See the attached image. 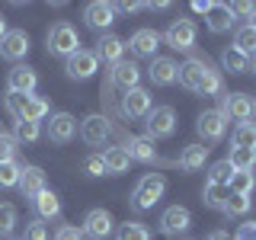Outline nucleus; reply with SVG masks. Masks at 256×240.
I'll return each instance as SVG.
<instances>
[{
	"label": "nucleus",
	"instance_id": "f257e3e1",
	"mask_svg": "<svg viewBox=\"0 0 256 240\" xmlns=\"http://www.w3.org/2000/svg\"><path fill=\"white\" fill-rule=\"evenodd\" d=\"M166 192V180L160 173H148L138 180V186L132 189V208L134 212H148V208H154L160 198H164Z\"/></svg>",
	"mask_w": 256,
	"mask_h": 240
},
{
	"label": "nucleus",
	"instance_id": "f03ea898",
	"mask_svg": "<svg viewBox=\"0 0 256 240\" xmlns=\"http://www.w3.org/2000/svg\"><path fill=\"white\" fill-rule=\"evenodd\" d=\"M6 106L16 116V122H38V118L48 116V102L38 100L36 93H10Z\"/></svg>",
	"mask_w": 256,
	"mask_h": 240
},
{
	"label": "nucleus",
	"instance_id": "7ed1b4c3",
	"mask_svg": "<svg viewBox=\"0 0 256 240\" xmlns=\"http://www.w3.org/2000/svg\"><path fill=\"white\" fill-rule=\"evenodd\" d=\"M48 52L58 54V58H64V61H68L74 52H80L77 29L70 26V22H54V26L48 29Z\"/></svg>",
	"mask_w": 256,
	"mask_h": 240
},
{
	"label": "nucleus",
	"instance_id": "20e7f679",
	"mask_svg": "<svg viewBox=\"0 0 256 240\" xmlns=\"http://www.w3.org/2000/svg\"><path fill=\"white\" fill-rule=\"evenodd\" d=\"M196 38H198V29L192 20H173L164 32V42L176 48V52H192L196 48Z\"/></svg>",
	"mask_w": 256,
	"mask_h": 240
},
{
	"label": "nucleus",
	"instance_id": "39448f33",
	"mask_svg": "<svg viewBox=\"0 0 256 240\" xmlns=\"http://www.w3.org/2000/svg\"><path fill=\"white\" fill-rule=\"evenodd\" d=\"M148 138L154 141V138H170V134L176 132V112H173V106H154L148 112Z\"/></svg>",
	"mask_w": 256,
	"mask_h": 240
},
{
	"label": "nucleus",
	"instance_id": "423d86ee",
	"mask_svg": "<svg viewBox=\"0 0 256 240\" xmlns=\"http://www.w3.org/2000/svg\"><path fill=\"white\" fill-rule=\"evenodd\" d=\"M221 116L228 118H234V122H250L253 118V96H246V93H224L221 96Z\"/></svg>",
	"mask_w": 256,
	"mask_h": 240
},
{
	"label": "nucleus",
	"instance_id": "0eeeda50",
	"mask_svg": "<svg viewBox=\"0 0 256 240\" xmlns=\"http://www.w3.org/2000/svg\"><path fill=\"white\" fill-rule=\"evenodd\" d=\"M64 70H68L70 80H90L96 70H100V61H96L93 52H86V48H80L74 52L68 61H64Z\"/></svg>",
	"mask_w": 256,
	"mask_h": 240
},
{
	"label": "nucleus",
	"instance_id": "6e6552de",
	"mask_svg": "<svg viewBox=\"0 0 256 240\" xmlns=\"http://www.w3.org/2000/svg\"><path fill=\"white\" fill-rule=\"evenodd\" d=\"M196 128H198V134H202L205 144H214V141L224 138V132H228V118L221 116V109H205L202 116H198Z\"/></svg>",
	"mask_w": 256,
	"mask_h": 240
},
{
	"label": "nucleus",
	"instance_id": "1a4fd4ad",
	"mask_svg": "<svg viewBox=\"0 0 256 240\" xmlns=\"http://www.w3.org/2000/svg\"><path fill=\"white\" fill-rule=\"evenodd\" d=\"M84 20H86L90 29L102 32V29H109L112 22H116V6H112L109 0H93V4L84 6Z\"/></svg>",
	"mask_w": 256,
	"mask_h": 240
},
{
	"label": "nucleus",
	"instance_id": "9d476101",
	"mask_svg": "<svg viewBox=\"0 0 256 240\" xmlns=\"http://www.w3.org/2000/svg\"><path fill=\"white\" fill-rule=\"evenodd\" d=\"M29 54V36L26 29H10L4 38H0V58L6 61H20Z\"/></svg>",
	"mask_w": 256,
	"mask_h": 240
},
{
	"label": "nucleus",
	"instance_id": "9b49d317",
	"mask_svg": "<svg viewBox=\"0 0 256 240\" xmlns=\"http://www.w3.org/2000/svg\"><path fill=\"white\" fill-rule=\"evenodd\" d=\"M160 42H164V36H160L157 29H138L132 38H128V48H132L138 58H154Z\"/></svg>",
	"mask_w": 256,
	"mask_h": 240
},
{
	"label": "nucleus",
	"instance_id": "f8f14e48",
	"mask_svg": "<svg viewBox=\"0 0 256 240\" xmlns=\"http://www.w3.org/2000/svg\"><path fill=\"white\" fill-rule=\"evenodd\" d=\"M80 138L90 144V148H100L109 138V118L106 116H86L80 122Z\"/></svg>",
	"mask_w": 256,
	"mask_h": 240
},
{
	"label": "nucleus",
	"instance_id": "ddd939ff",
	"mask_svg": "<svg viewBox=\"0 0 256 240\" xmlns=\"http://www.w3.org/2000/svg\"><path fill=\"white\" fill-rule=\"evenodd\" d=\"M36 86H38V74L26 64H16L6 74V90L10 93H36Z\"/></svg>",
	"mask_w": 256,
	"mask_h": 240
},
{
	"label": "nucleus",
	"instance_id": "4468645a",
	"mask_svg": "<svg viewBox=\"0 0 256 240\" xmlns=\"http://www.w3.org/2000/svg\"><path fill=\"white\" fill-rule=\"evenodd\" d=\"M112 214L106 212V208H93V212H86V218H84V234H90L93 240H102V237H109L112 234Z\"/></svg>",
	"mask_w": 256,
	"mask_h": 240
},
{
	"label": "nucleus",
	"instance_id": "2eb2a0df",
	"mask_svg": "<svg viewBox=\"0 0 256 240\" xmlns=\"http://www.w3.org/2000/svg\"><path fill=\"white\" fill-rule=\"evenodd\" d=\"M112 84L118 86L122 93H128V90H134V86L141 84V68L134 61H118V64H112Z\"/></svg>",
	"mask_w": 256,
	"mask_h": 240
},
{
	"label": "nucleus",
	"instance_id": "dca6fc26",
	"mask_svg": "<svg viewBox=\"0 0 256 240\" xmlns=\"http://www.w3.org/2000/svg\"><path fill=\"white\" fill-rule=\"evenodd\" d=\"M74 134H77V118L70 112H54L52 122H48V138L58 144H68Z\"/></svg>",
	"mask_w": 256,
	"mask_h": 240
},
{
	"label": "nucleus",
	"instance_id": "f3484780",
	"mask_svg": "<svg viewBox=\"0 0 256 240\" xmlns=\"http://www.w3.org/2000/svg\"><path fill=\"white\" fill-rule=\"evenodd\" d=\"M160 228H164V234H182V230L192 228V214L189 208L182 205H170L164 214H160Z\"/></svg>",
	"mask_w": 256,
	"mask_h": 240
},
{
	"label": "nucleus",
	"instance_id": "a211bd4d",
	"mask_svg": "<svg viewBox=\"0 0 256 240\" xmlns=\"http://www.w3.org/2000/svg\"><path fill=\"white\" fill-rule=\"evenodd\" d=\"M122 112L128 118H144L150 112V93L144 90V86H134V90H128L122 96Z\"/></svg>",
	"mask_w": 256,
	"mask_h": 240
},
{
	"label": "nucleus",
	"instance_id": "6ab92c4d",
	"mask_svg": "<svg viewBox=\"0 0 256 240\" xmlns=\"http://www.w3.org/2000/svg\"><path fill=\"white\" fill-rule=\"evenodd\" d=\"M205 64H208V58H186V61L180 64V70H176V80H180L186 90L196 93L198 90V80H202V74H205Z\"/></svg>",
	"mask_w": 256,
	"mask_h": 240
},
{
	"label": "nucleus",
	"instance_id": "aec40b11",
	"mask_svg": "<svg viewBox=\"0 0 256 240\" xmlns=\"http://www.w3.org/2000/svg\"><path fill=\"white\" fill-rule=\"evenodd\" d=\"M176 70H180V64L173 58H154L148 68V77L157 86H170V84H176Z\"/></svg>",
	"mask_w": 256,
	"mask_h": 240
},
{
	"label": "nucleus",
	"instance_id": "412c9836",
	"mask_svg": "<svg viewBox=\"0 0 256 240\" xmlns=\"http://www.w3.org/2000/svg\"><path fill=\"white\" fill-rule=\"evenodd\" d=\"M96 61H106V64H118L125 58V42L118 36H102L100 42H96Z\"/></svg>",
	"mask_w": 256,
	"mask_h": 240
},
{
	"label": "nucleus",
	"instance_id": "4be33fe9",
	"mask_svg": "<svg viewBox=\"0 0 256 240\" xmlns=\"http://www.w3.org/2000/svg\"><path fill=\"white\" fill-rule=\"evenodd\" d=\"M205 22H208L212 32L221 36V32H228L237 22V16H234V10H230V4H212V10L205 13Z\"/></svg>",
	"mask_w": 256,
	"mask_h": 240
},
{
	"label": "nucleus",
	"instance_id": "5701e85b",
	"mask_svg": "<svg viewBox=\"0 0 256 240\" xmlns=\"http://www.w3.org/2000/svg\"><path fill=\"white\" fill-rule=\"evenodd\" d=\"M20 189H22V196L26 198H36L38 192L45 189V173H42V166H22L20 170Z\"/></svg>",
	"mask_w": 256,
	"mask_h": 240
},
{
	"label": "nucleus",
	"instance_id": "b1692460",
	"mask_svg": "<svg viewBox=\"0 0 256 240\" xmlns=\"http://www.w3.org/2000/svg\"><path fill=\"white\" fill-rule=\"evenodd\" d=\"M125 154L132 160H141V164H154V160H157V148H154V141L144 134V138H128Z\"/></svg>",
	"mask_w": 256,
	"mask_h": 240
},
{
	"label": "nucleus",
	"instance_id": "393cba45",
	"mask_svg": "<svg viewBox=\"0 0 256 240\" xmlns=\"http://www.w3.org/2000/svg\"><path fill=\"white\" fill-rule=\"evenodd\" d=\"M32 205H36V212H38V218H42V221H52V218H58V214H61V198L54 196L52 189H42L36 198H32Z\"/></svg>",
	"mask_w": 256,
	"mask_h": 240
},
{
	"label": "nucleus",
	"instance_id": "a878e982",
	"mask_svg": "<svg viewBox=\"0 0 256 240\" xmlns=\"http://www.w3.org/2000/svg\"><path fill=\"white\" fill-rule=\"evenodd\" d=\"M132 157L125 154V148H106L102 150V166H106V176H118L128 170Z\"/></svg>",
	"mask_w": 256,
	"mask_h": 240
},
{
	"label": "nucleus",
	"instance_id": "bb28decb",
	"mask_svg": "<svg viewBox=\"0 0 256 240\" xmlns=\"http://www.w3.org/2000/svg\"><path fill=\"white\" fill-rule=\"evenodd\" d=\"M208 150H212V148H205V144H189V148L180 154V166H182V170H189V173L202 170L205 160H208Z\"/></svg>",
	"mask_w": 256,
	"mask_h": 240
},
{
	"label": "nucleus",
	"instance_id": "cd10ccee",
	"mask_svg": "<svg viewBox=\"0 0 256 240\" xmlns=\"http://www.w3.org/2000/svg\"><path fill=\"white\" fill-rule=\"evenodd\" d=\"M221 68L230 70V74H246V70H250V58L240 54L237 48L230 45V48H224V52H221Z\"/></svg>",
	"mask_w": 256,
	"mask_h": 240
},
{
	"label": "nucleus",
	"instance_id": "c85d7f7f",
	"mask_svg": "<svg viewBox=\"0 0 256 240\" xmlns=\"http://www.w3.org/2000/svg\"><path fill=\"white\" fill-rule=\"evenodd\" d=\"M230 144L234 148H246V150H256V122H240L230 134Z\"/></svg>",
	"mask_w": 256,
	"mask_h": 240
},
{
	"label": "nucleus",
	"instance_id": "c756f323",
	"mask_svg": "<svg viewBox=\"0 0 256 240\" xmlns=\"http://www.w3.org/2000/svg\"><path fill=\"white\" fill-rule=\"evenodd\" d=\"M221 74L212 68V64H205V74H202V80H198V90L196 93H202V96H218L221 93Z\"/></svg>",
	"mask_w": 256,
	"mask_h": 240
},
{
	"label": "nucleus",
	"instance_id": "7c9ffc66",
	"mask_svg": "<svg viewBox=\"0 0 256 240\" xmlns=\"http://www.w3.org/2000/svg\"><path fill=\"white\" fill-rule=\"evenodd\" d=\"M116 240H150V230L141 221H125V224H118Z\"/></svg>",
	"mask_w": 256,
	"mask_h": 240
},
{
	"label": "nucleus",
	"instance_id": "2f4dec72",
	"mask_svg": "<svg viewBox=\"0 0 256 240\" xmlns=\"http://www.w3.org/2000/svg\"><path fill=\"white\" fill-rule=\"evenodd\" d=\"M228 189L237 192V196H250V192L256 189V176H253V170H234Z\"/></svg>",
	"mask_w": 256,
	"mask_h": 240
},
{
	"label": "nucleus",
	"instance_id": "473e14b6",
	"mask_svg": "<svg viewBox=\"0 0 256 240\" xmlns=\"http://www.w3.org/2000/svg\"><path fill=\"white\" fill-rule=\"evenodd\" d=\"M234 48H237L240 54H246V58H253V54H256V29L240 26L237 36H234Z\"/></svg>",
	"mask_w": 256,
	"mask_h": 240
},
{
	"label": "nucleus",
	"instance_id": "72a5a7b5",
	"mask_svg": "<svg viewBox=\"0 0 256 240\" xmlns=\"http://www.w3.org/2000/svg\"><path fill=\"white\" fill-rule=\"evenodd\" d=\"M228 196H230V189L228 186H214V182H205V189H202V202L208 208H224Z\"/></svg>",
	"mask_w": 256,
	"mask_h": 240
},
{
	"label": "nucleus",
	"instance_id": "f704fd0d",
	"mask_svg": "<svg viewBox=\"0 0 256 240\" xmlns=\"http://www.w3.org/2000/svg\"><path fill=\"white\" fill-rule=\"evenodd\" d=\"M230 176H234L230 160H218L208 166V182H214V186H230Z\"/></svg>",
	"mask_w": 256,
	"mask_h": 240
},
{
	"label": "nucleus",
	"instance_id": "c9c22d12",
	"mask_svg": "<svg viewBox=\"0 0 256 240\" xmlns=\"http://www.w3.org/2000/svg\"><path fill=\"white\" fill-rule=\"evenodd\" d=\"M221 212L228 214V218H244V214L250 212V196H237V192H230Z\"/></svg>",
	"mask_w": 256,
	"mask_h": 240
},
{
	"label": "nucleus",
	"instance_id": "e433bc0d",
	"mask_svg": "<svg viewBox=\"0 0 256 240\" xmlns=\"http://www.w3.org/2000/svg\"><path fill=\"white\" fill-rule=\"evenodd\" d=\"M230 166L234 170H256V150H246V148H230Z\"/></svg>",
	"mask_w": 256,
	"mask_h": 240
},
{
	"label": "nucleus",
	"instance_id": "4c0bfd02",
	"mask_svg": "<svg viewBox=\"0 0 256 240\" xmlns=\"http://www.w3.org/2000/svg\"><path fill=\"white\" fill-rule=\"evenodd\" d=\"M20 170H22V166L16 164V160H6V164H0V189L20 186Z\"/></svg>",
	"mask_w": 256,
	"mask_h": 240
},
{
	"label": "nucleus",
	"instance_id": "58836bf2",
	"mask_svg": "<svg viewBox=\"0 0 256 240\" xmlns=\"http://www.w3.org/2000/svg\"><path fill=\"white\" fill-rule=\"evenodd\" d=\"M16 208L13 205H0V237H10L13 230H16Z\"/></svg>",
	"mask_w": 256,
	"mask_h": 240
},
{
	"label": "nucleus",
	"instance_id": "ea45409f",
	"mask_svg": "<svg viewBox=\"0 0 256 240\" xmlns=\"http://www.w3.org/2000/svg\"><path fill=\"white\" fill-rule=\"evenodd\" d=\"M38 134H42L38 122H16V141H38Z\"/></svg>",
	"mask_w": 256,
	"mask_h": 240
},
{
	"label": "nucleus",
	"instance_id": "a19ab883",
	"mask_svg": "<svg viewBox=\"0 0 256 240\" xmlns=\"http://www.w3.org/2000/svg\"><path fill=\"white\" fill-rule=\"evenodd\" d=\"M13 157H16V138L10 132H0V164H6Z\"/></svg>",
	"mask_w": 256,
	"mask_h": 240
},
{
	"label": "nucleus",
	"instance_id": "79ce46f5",
	"mask_svg": "<svg viewBox=\"0 0 256 240\" xmlns=\"http://www.w3.org/2000/svg\"><path fill=\"white\" fill-rule=\"evenodd\" d=\"M22 240H48V228L42 224V218L26 224V237H22Z\"/></svg>",
	"mask_w": 256,
	"mask_h": 240
},
{
	"label": "nucleus",
	"instance_id": "37998d69",
	"mask_svg": "<svg viewBox=\"0 0 256 240\" xmlns=\"http://www.w3.org/2000/svg\"><path fill=\"white\" fill-rule=\"evenodd\" d=\"M84 170L90 176H106V166H102V154H90L84 160Z\"/></svg>",
	"mask_w": 256,
	"mask_h": 240
},
{
	"label": "nucleus",
	"instance_id": "c03bdc74",
	"mask_svg": "<svg viewBox=\"0 0 256 240\" xmlns=\"http://www.w3.org/2000/svg\"><path fill=\"white\" fill-rule=\"evenodd\" d=\"M54 240H84V228H74V224H64V228H58V234H54Z\"/></svg>",
	"mask_w": 256,
	"mask_h": 240
},
{
	"label": "nucleus",
	"instance_id": "a18cd8bd",
	"mask_svg": "<svg viewBox=\"0 0 256 240\" xmlns=\"http://www.w3.org/2000/svg\"><path fill=\"white\" fill-rule=\"evenodd\" d=\"M234 240H256V221H244V224H240Z\"/></svg>",
	"mask_w": 256,
	"mask_h": 240
},
{
	"label": "nucleus",
	"instance_id": "49530a36",
	"mask_svg": "<svg viewBox=\"0 0 256 240\" xmlns=\"http://www.w3.org/2000/svg\"><path fill=\"white\" fill-rule=\"evenodd\" d=\"M116 6V13H138L144 4H134V0H125V4H112Z\"/></svg>",
	"mask_w": 256,
	"mask_h": 240
},
{
	"label": "nucleus",
	"instance_id": "de8ad7c7",
	"mask_svg": "<svg viewBox=\"0 0 256 240\" xmlns=\"http://www.w3.org/2000/svg\"><path fill=\"white\" fill-rule=\"evenodd\" d=\"M230 10H234V16H253L256 4H230Z\"/></svg>",
	"mask_w": 256,
	"mask_h": 240
},
{
	"label": "nucleus",
	"instance_id": "09e8293b",
	"mask_svg": "<svg viewBox=\"0 0 256 240\" xmlns=\"http://www.w3.org/2000/svg\"><path fill=\"white\" fill-rule=\"evenodd\" d=\"M192 10H196V13H208V10H212V4H208V0H196Z\"/></svg>",
	"mask_w": 256,
	"mask_h": 240
},
{
	"label": "nucleus",
	"instance_id": "8fccbe9b",
	"mask_svg": "<svg viewBox=\"0 0 256 240\" xmlns=\"http://www.w3.org/2000/svg\"><path fill=\"white\" fill-rule=\"evenodd\" d=\"M208 240H234V237L224 234V230H212V234H208Z\"/></svg>",
	"mask_w": 256,
	"mask_h": 240
},
{
	"label": "nucleus",
	"instance_id": "3c124183",
	"mask_svg": "<svg viewBox=\"0 0 256 240\" xmlns=\"http://www.w3.org/2000/svg\"><path fill=\"white\" fill-rule=\"evenodd\" d=\"M144 6H148V10H157V13H160V10H166L170 4H164V0H160V4H144Z\"/></svg>",
	"mask_w": 256,
	"mask_h": 240
},
{
	"label": "nucleus",
	"instance_id": "603ef678",
	"mask_svg": "<svg viewBox=\"0 0 256 240\" xmlns=\"http://www.w3.org/2000/svg\"><path fill=\"white\" fill-rule=\"evenodd\" d=\"M6 32H10V29H6V20H4V16H0V38H4Z\"/></svg>",
	"mask_w": 256,
	"mask_h": 240
},
{
	"label": "nucleus",
	"instance_id": "864d4df0",
	"mask_svg": "<svg viewBox=\"0 0 256 240\" xmlns=\"http://www.w3.org/2000/svg\"><path fill=\"white\" fill-rule=\"evenodd\" d=\"M250 29H256V10H253V16H250V22H246Z\"/></svg>",
	"mask_w": 256,
	"mask_h": 240
},
{
	"label": "nucleus",
	"instance_id": "5fc2aeb1",
	"mask_svg": "<svg viewBox=\"0 0 256 240\" xmlns=\"http://www.w3.org/2000/svg\"><path fill=\"white\" fill-rule=\"evenodd\" d=\"M250 70H253V74H256V54H253V58H250Z\"/></svg>",
	"mask_w": 256,
	"mask_h": 240
},
{
	"label": "nucleus",
	"instance_id": "6e6d98bb",
	"mask_svg": "<svg viewBox=\"0 0 256 240\" xmlns=\"http://www.w3.org/2000/svg\"><path fill=\"white\" fill-rule=\"evenodd\" d=\"M253 112H256V100H253Z\"/></svg>",
	"mask_w": 256,
	"mask_h": 240
},
{
	"label": "nucleus",
	"instance_id": "4d7b16f0",
	"mask_svg": "<svg viewBox=\"0 0 256 240\" xmlns=\"http://www.w3.org/2000/svg\"><path fill=\"white\" fill-rule=\"evenodd\" d=\"M10 240H13V237H10Z\"/></svg>",
	"mask_w": 256,
	"mask_h": 240
}]
</instances>
